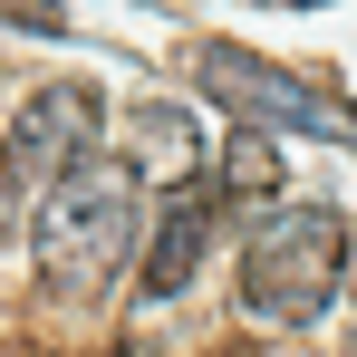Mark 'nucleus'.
I'll return each mask as SVG.
<instances>
[{"label":"nucleus","instance_id":"nucleus-1","mask_svg":"<svg viewBox=\"0 0 357 357\" xmlns=\"http://www.w3.org/2000/svg\"><path fill=\"white\" fill-rule=\"evenodd\" d=\"M135 232H145V183H135V165L107 155V145H87V155L49 183V203H39V280L68 290V299H97L126 261H135Z\"/></svg>","mask_w":357,"mask_h":357},{"label":"nucleus","instance_id":"nucleus-2","mask_svg":"<svg viewBox=\"0 0 357 357\" xmlns=\"http://www.w3.org/2000/svg\"><path fill=\"white\" fill-rule=\"evenodd\" d=\"M348 280V213L338 203H280L261 232L241 241V309L251 319H319Z\"/></svg>","mask_w":357,"mask_h":357},{"label":"nucleus","instance_id":"nucleus-3","mask_svg":"<svg viewBox=\"0 0 357 357\" xmlns=\"http://www.w3.org/2000/svg\"><path fill=\"white\" fill-rule=\"evenodd\" d=\"M97 87H77V77H59V87H39L20 116L0 126V241L29 222V203H49V183L97 145Z\"/></svg>","mask_w":357,"mask_h":357},{"label":"nucleus","instance_id":"nucleus-4","mask_svg":"<svg viewBox=\"0 0 357 357\" xmlns=\"http://www.w3.org/2000/svg\"><path fill=\"white\" fill-rule=\"evenodd\" d=\"M203 87H213L222 107H241V116L309 126V135H357V107L338 97V87H309V77L251 59V49H232V39H213V49H203Z\"/></svg>","mask_w":357,"mask_h":357},{"label":"nucleus","instance_id":"nucleus-5","mask_svg":"<svg viewBox=\"0 0 357 357\" xmlns=\"http://www.w3.org/2000/svg\"><path fill=\"white\" fill-rule=\"evenodd\" d=\"M213 213H222L213 183H183L174 203L155 213V241H145V299H174L183 280H193V261H203V241H213Z\"/></svg>","mask_w":357,"mask_h":357},{"label":"nucleus","instance_id":"nucleus-6","mask_svg":"<svg viewBox=\"0 0 357 357\" xmlns=\"http://www.w3.org/2000/svg\"><path fill=\"white\" fill-rule=\"evenodd\" d=\"M213 193H232V203H261V193H280V145L261 135V126H241L232 145H222V174Z\"/></svg>","mask_w":357,"mask_h":357}]
</instances>
